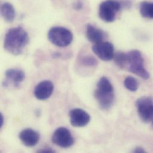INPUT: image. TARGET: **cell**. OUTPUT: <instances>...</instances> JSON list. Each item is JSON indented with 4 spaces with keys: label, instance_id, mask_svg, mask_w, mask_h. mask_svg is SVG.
<instances>
[{
    "label": "cell",
    "instance_id": "1",
    "mask_svg": "<svg viewBox=\"0 0 153 153\" xmlns=\"http://www.w3.org/2000/svg\"><path fill=\"white\" fill-rule=\"evenodd\" d=\"M29 41L28 33L22 27H12L5 34L4 48L9 53L17 56L23 52Z\"/></svg>",
    "mask_w": 153,
    "mask_h": 153
},
{
    "label": "cell",
    "instance_id": "2",
    "mask_svg": "<svg viewBox=\"0 0 153 153\" xmlns=\"http://www.w3.org/2000/svg\"><path fill=\"white\" fill-rule=\"evenodd\" d=\"M94 96L102 109L108 110L112 106L114 101V88L107 77H102L98 80Z\"/></svg>",
    "mask_w": 153,
    "mask_h": 153
},
{
    "label": "cell",
    "instance_id": "3",
    "mask_svg": "<svg viewBox=\"0 0 153 153\" xmlns=\"http://www.w3.org/2000/svg\"><path fill=\"white\" fill-rule=\"evenodd\" d=\"M127 55L126 68L131 73L147 80L150 78L149 72L144 68V60L142 54L138 50H132Z\"/></svg>",
    "mask_w": 153,
    "mask_h": 153
},
{
    "label": "cell",
    "instance_id": "4",
    "mask_svg": "<svg viewBox=\"0 0 153 153\" xmlns=\"http://www.w3.org/2000/svg\"><path fill=\"white\" fill-rule=\"evenodd\" d=\"M48 38L54 45L59 47L69 45L74 39L72 32L68 29L62 26H55L48 32Z\"/></svg>",
    "mask_w": 153,
    "mask_h": 153
},
{
    "label": "cell",
    "instance_id": "5",
    "mask_svg": "<svg viewBox=\"0 0 153 153\" xmlns=\"http://www.w3.org/2000/svg\"><path fill=\"white\" fill-rule=\"evenodd\" d=\"M122 7L120 2L116 0H107L100 5L98 14L100 18L108 23L113 22L116 19V14Z\"/></svg>",
    "mask_w": 153,
    "mask_h": 153
},
{
    "label": "cell",
    "instance_id": "6",
    "mask_svg": "<svg viewBox=\"0 0 153 153\" xmlns=\"http://www.w3.org/2000/svg\"><path fill=\"white\" fill-rule=\"evenodd\" d=\"M138 115L144 122H150L153 120V99L150 97H143L136 102Z\"/></svg>",
    "mask_w": 153,
    "mask_h": 153
},
{
    "label": "cell",
    "instance_id": "7",
    "mask_svg": "<svg viewBox=\"0 0 153 153\" xmlns=\"http://www.w3.org/2000/svg\"><path fill=\"white\" fill-rule=\"evenodd\" d=\"M52 142L61 148L67 149L74 144V138L70 131L65 127L57 128L53 134Z\"/></svg>",
    "mask_w": 153,
    "mask_h": 153
},
{
    "label": "cell",
    "instance_id": "8",
    "mask_svg": "<svg viewBox=\"0 0 153 153\" xmlns=\"http://www.w3.org/2000/svg\"><path fill=\"white\" fill-rule=\"evenodd\" d=\"M92 49L94 54L103 61H110L113 59L115 54L114 46L110 42L101 41L94 44Z\"/></svg>",
    "mask_w": 153,
    "mask_h": 153
},
{
    "label": "cell",
    "instance_id": "9",
    "mask_svg": "<svg viewBox=\"0 0 153 153\" xmlns=\"http://www.w3.org/2000/svg\"><path fill=\"white\" fill-rule=\"evenodd\" d=\"M71 125L77 128H81L87 125L91 120L89 114L81 108H74L69 113Z\"/></svg>",
    "mask_w": 153,
    "mask_h": 153
},
{
    "label": "cell",
    "instance_id": "10",
    "mask_svg": "<svg viewBox=\"0 0 153 153\" xmlns=\"http://www.w3.org/2000/svg\"><path fill=\"white\" fill-rule=\"evenodd\" d=\"M54 89L53 82L50 80H42L36 85L34 89V95L39 100H45L49 98Z\"/></svg>",
    "mask_w": 153,
    "mask_h": 153
},
{
    "label": "cell",
    "instance_id": "11",
    "mask_svg": "<svg viewBox=\"0 0 153 153\" xmlns=\"http://www.w3.org/2000/svg\"><path fill=\"white\" fill-rule=\"evenodd\" d=\"M19 138L22 143L26 147L35 146L40 140V135L38 132L32 129H26L19 134Z\"/></svg>",
    "mask_w": 153,
    "mask_h": 153
},
{
    "label": "cell",
    "instance_id": "12",
    "mask_svg": "<svg viewBox=\"0 0 153 153\" xmlns=\"http://www.w3.org/2000/svg\"><path fill=\"white\" fill-rule=\"evenodd\" d=\"M86 36L89 42L97 44L103 41L105 38V33L94 26L88 24L86 29Z\"/></svg>",
    "mask_w": 153,
    "mask_h": 153
},
{
    "label": "cell",
    "instance_id": "13",
    "mask_svg": "<svg viewBox=\"0 0 153 153\" xmlns=\"http://www.w3.org/2000/svg\"><path fill=\"white\" fill-rule=\"evenodd\" d=\"M5 75L7 80L5 82H11L15 87L19 86L25 79L24 72L19 69H10L5 72Z\"/></svg>",
    "mask_w": 153,
    "mask_h": 153
},
{
    "label": "cell",
    "instance_id": "14",
    "mask_svg": "<svg viewBox=\"0 0 153 153\" xmlns=\"http://www.w3.org/2000/svg\"><path fill=\"white\" fill-rule=\"evenodd\" d=\"M1 14L5 21L11 23L14 20L16 16L15 9L10 3L4 2L1 6Z\"/></svg>",
    "mask_w": 153,
    "mask_h": 153
},
{
    "label": "cell",
    "instance_id": "15",
    "mask_svg": "<svg viewBox=\"0 0 153 153\" xmlns=\"http://www.w3.org/2000/svg\"><path fill=\"white\" fill-rule=\"evenodd\" d=\"M140 10L143 17L153 19V2H142L140 5Z\"/></svg>",
    "mask_w": 153,
    "mask_h": 153
},
{
    "label": "cell",
    "instance_id": "16",
    "mask_svg": "<svg viewBox=\"0 0 153 153\" xmlns=\"http://www.w3.org/2000/svg\"><path fill=\"white\" fill-rule=\"evenodd\" d=\"M113 59L116 65L121 69H125L127 65V55L122 52H118L114 54Z\"/></svg>",
    "mask_w": 153,
    "mask_h": 153
},
{
    "label": "cell",
    "instance_id": "17",
    "mask_svg": "<svg viewBox=\"0 0 153 153\" xmlns=\"http://www.w3.org/2000/svg\"><path fill=\"white\" fill-rule=\"evenodd\" d=\"M124 85L125 88L131 92H135L138 90L139 83L138 80L134 77L128 76L124 80Z\"/></svg>",
    "mask_w": 153,
    "mask_h": 153
},
{
    "label": "cell",
    "instance_id": "18",
    "mask_svg": "<svg viewBox=\"0 0 153 153\" xmlns=\"http://www.w3.org/2000/svg\"><path fill=\"white\" fill-rule=\"evenodd\" d=\"M81 62L85 66H94L97 65V60L93 57H91V56L84 57L82 59Z\"/></svg>",
    "mask_w": 153,
    "mask_h": 153
},
{
    "label": "cell",
    "instance_id": "19",
    "mask_svg": "<svg viewBox=\"0 0 153 153\" xmlns=\"http://www.w3.org/2000/svg\"><path fill=\"white\" fill-rule=\"evenodd\" d=\"M54 150H52L50 148H44L42 149L39 150H38V153H54Z\"/></svg>",
    "mask_w": 153,
    "mask_h": 153
},
{
    "label": "cell",
    "instance_id": "20",
    "mask_svg": "<svg viewBox=\"0 0 153 153\" xmlns=\"http://www.w3.org/2000/svg\"><path fill=\"white\" fill-rule=\"evenodd\" d=\"M134 153H145V150L144 149H143L142 147H137L134 150Z\"/></svg>",
    "mask_w": 153,
    "mask_h": 153
},
{
    "label": "cell",
    "instance_id": "21",
    "mask_svg": "<svg viewBox=\"0 0 153 153\" xmlns=\"http://www.w3.org/2000/svg\"><path fill=\"white\" fill-rule=\"evenodd\" d=\"M4 118L3 115L1 114L0 115V127L1 128H2V126L4 125Z\"/></svg>",
    "mask_w": 153,
    "mask_h": 153
}]
</instances>
